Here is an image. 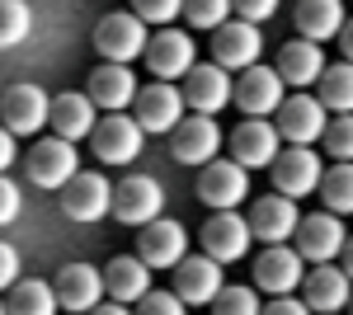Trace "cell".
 Returning <instances> with one entry per match:
<instances>
[{"label":"cell","mask_w":353,"mask_h":315,"mask_svg":"<svg viewBox=\"0 0 353 315\" xmlns=\"http://www.w3.org/2000/svg\"><path fill=\"white\" fill-rule=\"evenodd\" d=\"M292 250L301 254V263H334L344 254V245H349V231H344V221L334 216V212H306L297 216V231H292Z\"/></svg>","instance_id":"6da1fadb"},{"label":"cell","mask_w":353,"mask_h":315,"mask_svg":"<svg viewBox=\"0 0 353 315\" xmlns=\"http://www.w3.org/2000/svg\"><path fill=\"white\" fill-rule=\"evenodd\" d=\"M146 24L137 19L132 10H113V14H104L99 19V28H94V52L104 57V61H118V66H132L137 57L146 52Z\"/></svg>","instance_id":"7a4b0ae2"},{"label":"cell","mask_w":353,"mask_h":315,"mask_svg":"<svg viewBox=\"0 0 353 315\" xmlns=\"http://www.w3.org/2000/svg\"><path fill=\"white\" fill-rule=\"evenodd\" d=\"M245 198H250V170H241L236 160L198 165V203H208L212 212H236Z\"/></svg>","instance_id":"3957f363"},{"label":"cell","mask_w":353,"mask_h":315,"mask_svg":"<svg viewBox=\"0 0 353 315\" xmlns=\"http://www.w3.org/2000/svg\"><path fill=\"white\" fill-rule=\"evenodd\" d=\"M109 216H118L123 226H146L165 216V188L151 179V174H128L123 184H113V203Z\"/></svg>","instance_id":"277c9868"},{"label":"cell","mask_w":353,"mask_h":315,"mask_svg":"<svg viewBox=\"0 0 353 315\" xmlns=\"http://www.w3.org/2000/svg\"><path fill=\"white\" fill-rule=\"evenodd\" d=\"M48 104H52V94L43 90V85H10L5 90V99H0V128L10 132V136H33V132L48 128Z\"/></svg>","instance_id":"5b68a950"},{"label":"cell","mask_w":353,"mask_h":315,"mask_svg":"<svg viewBox=\"0 0 353 315\" xmlns=\"http://www.w3.org/2000/svg\"><path fill=\"white\" fill-rule=\"evenodd\" d=\"M179 99H184V108L203 113V118H217L221 108L231 104V71H221L217 61H193L184 71Z\"/></svg>","instance_id":"8992f818"},{"label":"cell","mask_w":353,"mask_h":315,"mask_svg":"<svg viewBox=\"0 0 353 315\" xmlns=\"http://www.w3.org/2000/svg\"><path fill=\"white\" fill-rule=\"evenodd\" d=\"M325 108L316 104V94H283V104L273 108V132L288 146H316L325 132Z\"/></svg>","instance_id":"52a82bcc"},{"label":"cell","mask_w":353,"mask_h":315,"mask_svg":"<svg viewBox=\"0 0 353 315\" xmlns=\"http://www.w3.org/2000/svg\"><path fill=\"white\" fill-rule=\"evenodd\" d=\"M113 203V184L99 174V170H76L66 184H61V212L71 221H104Z\"/></svg>","instance_id":"ba28073f"},{"label":"cell","mask_w":353,"mask_h":315,"mask_svg":"<svg viewBox=\"0 0 353 315\" xmlns=\"http://www.w3.org/2000/svg\"><path fill=\"white\" fill-rule=\"evenodd\" d=\"M141 146H146V132L137 128L128 113H109L90 132V151H94L99 165H132L141 156Z\"/></svg>","instance_id":"9c48e42d"},{"label":"cell","mask_w":353,"mask_h":315,"mask_svg":"<svg viewBox=\"0 0 353 315\" xmlns=\"http://www.w3.org/2000/svg\"><path fill=\"white\" fill-rule=\"evenodd\" d=\"M273 193H283V198H306V193H316L321 184V174H325V165L321 156L311 151V146H288V151H278L273 156Z\"/></svg>","instance_id":"30bf717a"},{"label":"cell","mask_w":353,"mask_h":315,"mask_svg":"<svg viewBox=\"0 0 353 315\" xmlns=\"http://www.w3.org/2000/svg\"><path fill=\"white\" fill-rule=\"evenodd\" d=\"M146 66H151V76L156 80H184L193 61H198V43H193L189 33H179V28H161V33H151L146 38Z\"/></svg>","instance_id":"8fae6325"},{"label":"cell","mask_w":353,"mask_h":315,"mask_svg":"<svg viewBox=\"0 0 353 315\" xmlns=\"http://www.w3.org/2000/svg\"><path fill=\"white\" fill-rule=\"evenodd\" d=\"M283 94H288V85L273 76V66H245L241 80H231V104H241L245 118H273Z\"/></svg>","instance_id":"7c38bea8"},{"label":"cell","mask_w":353,"mask_h":315,"mask_svg":"<svg viewBox=\"0 0 353 315\" xmlns=\"http://www.w3.org/2000/svg\"><path fill=\"white\" fill-rule=\"evenodd\" d=\"M24 170H28V179H33L38 188H61L76 170H81V156H76L71 141L43 136V141H33V151L24 156Z\"/></svg>","instance_id":"4fadbf2b"},{"label":"cell","mask_w":353,"mask_h":315,"mask_svg":"<svg viewBox=\"0 0 353 315\" xmlns=\"http://www.w3.org/2000/svg\"><path fill=\"white\" fill-rule=\"evenodd\" d=\"M137 128L146 132V136H170L174 132V123L184 118V99H179V85H170V80H161V85H146V90H137Z\"/></svg>","instance_id":"5bb4252c"},{"label":"cell","mask_w":353,"mask_h":315,"mask_svg":"<svg viewBox=\"0 0 353 315\" xmlns=\"http://www.w3.org/2000/svg\"><path fill=\"white\" fill-rule=\"evenodd\" d=\"M170 151H174L179 165H208L221 151V128L203 113H184L170 132Z\"/></svg>","instance_id":"9a60e30c"},{"label":"cell","mask_w":353,"mask_h":315,"mask_svg":"<svg viewBox=\"0 0 353 315\" xmlns=\"http://www.w3.org/2000/svg\"><path fill=\"white\" fill-rule=\"evenodd\" d=\"M259 52H264V38L254 24H241V19H226L221 28H212V61L221 71H245V66H259Z\"/></svg>","instance_id":"2e32d148"},{"label":"cell","mask_w":353,"mask_h":315,"mask_svg":"<svg viewBox=\"0 0 353 315\" xmlns=\"http://www.w3.org/2000/svg\"><path fill=\"white\" fill-rule=\"evenodd\" d=\"M198 240H203V254L217 263H236L250 254V226H245L241 212H212L208 226L198 231Z\"/></svg>","instance_id":"e0dca14e"},{"label":"cell","mask_w":353,"mask_h":315,"mask_svg":"<svg viewBox=\"0 0 353 315\" xmlns=\"http://www.w3.org/2000/svg\"><path fill=\"white\" fill-rule=\"evenodd\" d=\"M221 287H226V278H221L217 259H208V254H184V259L174 263V296H179L184 306H208Z\"/></svg>","instance_id":"ac0fdd59"},{"label":"cell","mask_w":353,"mask_h":315,"mask_svg":"<svg viewBox=\"0 0 353 315\" xmlns=\"http://www.w3.org/2000/svg\"><path fill=\"white\" fill-rule=\"evenodd\" d=\"M301 273H306V263L292 245H264V254L254 259V287L273 292V296H292L301 287Z\"/></svg>","instance_id":"d6986e66"},{"label":"cell","mask_w":353,"mask_h":315,"mask_svg":"<svg viewBox=\"0 0 353 315\" xmlns=\"http://www.w3.org/2000/svg\"><path fill=\"white\" fill-rule=\"evenodd\" d=\"M52 296H57V311H94L99 306V296H104V278H99V268H90V263H66L61 273L52 278Z\"/></svg>","instance_id":"ffe728a7"},{"label":"cell","mask_w":353,"mask_h":315,"mask_svg":"<svg viewBox=\"0 0 353 315\" xmlns=\"http://www.w3.org/2000/svg\"><path fill=\"white\" fill-rule=\"evenodd\" d=\"M301 301L311 315H334L349 306V273L334 263H316L311 273H301Z\"/></svg>","instance_id":"44dd1931"},{"label":"cell","mask_w":353,"mask_h":315,"mask_svg":"<svg viewBox=\"0 0 353 315\" xmlns=\"http://www.w3.org/2000/svg\"><path fill=\"white\" fill-rule=\"evenodd\" d=\"M278 151H283V136L264 118H245L241 128L231 132V160L241 170H269Z\"/></svg>","instance_id":"7402d4cb"},{"label":"cell","mask_w":353,"mask_h":315,"mask_svg":"<svg viewBox=\"0 0 353 315\" xmlns=\"http://www.w3.org/2000/svg\"><path fill=\"white\" fill-rule=\"evenodd\" d=\"M184 254H189V231L174 216H156V221L141 226V254L137 259L146 268H174Z\"/></svg>","instance_id":"603a6c76"},{"label":"cell","mask_w":353,"mask_h":315,"mask_svg":"<svg viewBox=\"0 0 353 315\" xmlns=\"http://www.w3.org/2000/svg\"><path fill=\"white\" fill-rule=\"evenodd\" d=\"M297 203L292 198H283V193H273V198H259L254 207H250V240H264V245H288L292 231H297Z\"/></svg>","instance_id":"cb8c5ba5"},{"label":"cell","mask_w":353,"mask_h":315,"mask_svg":"<svg viewBox=\"0 0 353 315\" xmlns=\"http://www.w3.org/2000/svg\"><path fill=\"white\" fill-rule=\"evenodd\" d=\"M85 85H90V90H85V99H90L94 108H104V113H123V108L137 99V76H132V66H118V61L94 66Z\"/></svg>","instance_id":"d4e9b609"},{"label":"cell","mask_w":353,"mask_h":315,"mask_svg":"<svg viewBox=\"0 0 353 315\" xmlns=\"http://www.w3.org/2000/svg\"><path fill=\"white\" fill-rule=\"evenodd\" d=\"M99 278H104V292H109L118 306H137L151 292V268L137 259V254H118Z\"/></svg>","instance_id":"484cf974"},{"label":"cell","mask_w":353,"mask_h":315,"mask_svg":"<svg viewBox=\"0 0 353 315\" xmlns=\"http://www.w3.org/2000/svg\"><path fill=\"white\" fill-rule=\"evenodd\" d=\"M48 128H52V136L76 146V141H85L94 132V104L85 94H57L48 104Z\"/></svg>","instance_id":"4316f807"},{"label":"cell","mask_w":353,"mask_h":315,"mask_svg":"<svg viewBox=\"0 0 353 315\" xmlns=\"http://www.w3.org/2000/svg\"><path fill=\"white\" fill-rule=\"evenodd\" d=\"M292 24L306 43H330L339 28H344V5L339 0H297L292 5Z\"/></svg>","instance_id":"83f0119b"},{"label":"cell","mask_w":353,"mask_h":315,"mask_svg":"<svg viewBox=\"0 0 353 315\" xmlns=\"http://www.w3.org/2000/svg\"><path fill=\"white\" fill-rule=\"evenodd\" d=\"M321 71H325V52H321L316 43L292 38V43L278 48V66H273V76L283 80V85H316Z\"/></svg>","instance_id":"f1b7e54d"},{"label":"cell","mask_w":353,"mask_h":315,"mask_svg":"<svg viewBox=\"0 0 353 315\" xmlns=\"http://www.w3.org/2000/svg\"><path fill=\"white\" fill-rule=\"evenodd\" d=\"M5 315H57V296L52 283H38V278H14L5 287Z\"/></svg>","instance_id":"f546056e"},{"label":"cell","mask_w":353,"mask_h":315,"mask_svg":"<svg viewBox=\"0 0 353 315\" xmlns=\"http://www.w3.org/2000/svg\"><path fill=\"white\" fill-rule=\"evenodd\" d=\"M316 104L325 108V113H349L353 108V71H349V61L325 66V71L316 76Z\"/></svg>","instance_id":"4dcf8cb0"},{"label":"cell","mask_w":353,"mask_h":315,"mask_svg":"<svg viewBox=\"0 0 353 315\" xmlns=\"http://www.w3.org/2000/svg\"><path fill=\"white\" fill-rule=\"evenodd\" d=\"M316 193L325 198V212L344 216V212L353 207V170H349V160H339L334 170H325L321 184H316Z\"/></svg>","instance_id":"1f68e13d"},{"label":"cell","mask_w":353,"mask_h":315,"mask_svg":"<svg viewBox=\"0 0 353 315\" xmlns=\"http://www.w3.org/2000/svg\"><path fill=\"white\" fill-rule=\"evenodd\" d=\"M28 33H33L28 0H0V48H19Z\"/></svg>","instance_id":"d6a6232c"},{"label":"cell","mask_w":353,"mask_h":315,"mask_svg":"<svg viewBox=\"0 0 353 315\" xmlns=\"http://www.w3.org/2000/svg\"><path fill=\"white\" fill-rule=\"evenodd\" d=\"M208 306H212V315H259L264 301H259L254 287H221Z\"/></svg>","instance_id":"836d02e7"},{"label":"cell","mask_w":353,"mask_h":315,"mask_svg":"<svg viewBox=\"0 0 353 315\" xmlns=\"http://www.w3.org/2000/svg\"><path fill=\"white\" fill-rule=\"evenodd\" d=\"M184 19H189L193 28H221L226 19H231V0H184V10H179Z\"/></svg>","instance_id":"e575fe53"},{"label":"cell","mask_w":353,"mask_h":315,"mask_svg":"<svg viewBox=\"0 0 353 315\" xmlns=\"http://www.w3.org/2000/svg\"><path fill=\"white\" fill-rule=\"evenodd\" d=\"M321 141H325V151L334 160H349L353 156V118L349 113H339V118H325V132H321Z\"/></svg>","instance_id":"d590c367"},{"label":"cell","mask_w":353,"mask_h":315,"mask_svg":"<svg viewBox=\"0 0 353 315\" xmlns=\"http://www.w3.org/2000/svg\"><path fill=\"white\" fill-rule=\"evenodd\" d=\"M179 10H184V0H132V14L141 24H156V28H170Z\"/></svg>","instance_id":"8d00e7d4"},{"label":"cell","mask_w":353,"mask_h":315,"mask_svg":"<svg viewBox=\"0 0 353 315\" xmlns=\"http://www.w3.org/2000/svg\"><path fill=\"white\" fill-rule=\"evenodd\" d=\"M184 311H189V306H184L174 292H156V287L137 301V315H184Z\"/></svg>","instance_id":"74e56055"},{"label":"cell","mask_w":353,"mask_h":315,"mask_svg":"<svg viewBox=\"0 0 353 315\" xmlns=\"http://www.w3.org/2000/svg\"><path fill=\"white\" fill-rule=\"evenodd\" d=\"M231 14L241 19V24H264V19H273L278 14V0H231Z\"/></svg>","instance_id":"f35d334b"},{"label":"cell","mask_w":353,"mask_h":315,"mask_svg":"<svg viewBox=\"0 0 353 315\" xmlns=\"http://www.w3.org/2000/svg\"><path fill=\"white\" fill-rule=\"evenodd\" d=\"M19 207H24V193H19V184H14L10 174H0V226H10V221L19 216Z\"/></svg>","instance_id":"ab89813d"},{"label":"cell","mask_w":353,"mask_h":315,"mask_svg":"<svg viewBox=\"0 0 353 315\" xmlns=\"http://www.w3.org/2000/svg\"><path fill=\"white\" fill-rule=\"evenodd\" d=\"M259 315H311V311H306V301L292 292V296H273L269 306H259Z\"/></svg>","instance_id":"60d3db41"},{"label":"cell","mask_w":353,"mask_h":315,"mask_svg":"<svg viewBox=\"0 0 353 315\" xmlns=\"http://www.w3.org/2000/svg\"><path fill=\"white\" fill-rule=\"evenodd\" d=\"M14 278H19V250H14V245H5V240H0V292L10 287V283H14Z\"/></svg>","instance_id":"b9f144b4"},{"label":"cell","mask_w":353,"mask_h":315,"mask_svg":"<svg viewBox=\"0 0 353 315\" xmlns=\"http://www.w3.org/2000/svg\"><path fill=\"white\" fill-rule=\"evenodd\" d=\"M14 141H19V136H10V132L0 128V174H5V170L14 165V156H19V146H14Z\"/></svg>","instance_id":"7bdbcfd3"},{"label":"cell","mask_w":353,"mask_h":315,"mask_svg":"<svg viewBox=\"0 0 353 315\" xmlns=\"http://www.w3.org/2000/svg\"><path fill=\"white\" fill-rule=\"evenodd\" d=\"M85 315H132V311H128V306H118V301H109V306H104V301H99V306H94V311H85Z\"/></svg>","instance_id":"ee69618b"},{"label":"cell","mask_w":353,"mask_h":315,"mask_svg":"<svg viewBox=\"0 0 353 315\" xmlns=\"http://www.w3.org/2000/svg\"><path fill=\"white\" fill-rule=\"evenodd\" d=\"M0 315H5V301H0Z\"/></svg>","instance_id":"f6af8a7d"},{"label":"cell","mask_w":353,"mask_h":315,"mask_svg":"<svg viewBox=\"0 0 353 315\" xmlns=\"http://www.w3.org/2000/svg\"><path fill=\"white\" fill-rule=\"evenodd\" d=\"M334 315H344V311H334Z\"/></svg>","instance_id":"bcb514c9"}]
</instances>
